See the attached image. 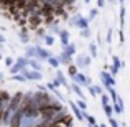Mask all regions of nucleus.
<instances>
[{"mask_svg": "<svg viewBox=\"0 0 130 127\" xmlns=\"http://www.w3.org/2000/svg\"><path fill=\"white\" fill-rule=\"evenodd\" d=\"M46 45H53V36H46Z\"/></svg>", "mask_w": 130, "mask_h": 127, "instance_id": "obj_9", "label": "nucleus"}, {"mask_svg": "<svg viewBox=\"0 0 130 127\" xmlns=\"http://www.w3.org/2000/svg\"><path fill=\"white\" fill-rule=\"evenodd\" d=\"M5 63H7V64H8V66H10V64L13 63V60H12V58H7V60H5Z\"/></svg>", "mask_w": 130, "mask_h": 127, "instance_id": "obj_11", "label": "nucleus"}, {"mask_svg": "<svg viewBox=\"0 0 130 127\" xmlns=\"http://www.w3.org/2000/svg\"><path fill=\"white\" fill-rule=\"evenodd\" d=\"M23 76L26 78V79H40L41 78V74L38 73V71H25V74Z\"/></svg>", "mask_w": 130, "mask_h": 127, "instance_id": "obj_3", "label": "nucleus"}, {"mask_svg": "<svg viewBox=\"0 0 130 127\" xmlns=\"http://www.w3.org/2000/svg\"><path fill=\"white\" fill-rule=\"evenodd\" d=\"M48 61H50V64H53V66H58V60L56 58H48Z\"/></svg>", "mask_w": 130, "mask_h": 127, "instance_id": "obj_7", "label": "nucleus"}, {"mask_svg": "<svg viewBox=\"0 0 130 127\" xmlns=\"http://www.w3.org/2000/svg\"><path fill=\"white\" fill-rule=\"evenodd\" d=\"M22 99H23V92H22V91L15 92V94L10 97V102H8V109H10V111H12V112L18 111L20 104H22Z\"/></svg>", "mask_w": 130, "mask_h": 127, "instance_id": "obj_2", "label": "nucleus"}, {"mask_svg": "<svg viewBox=\"0 0 130 127\" xmlns=\"http://www.w3.org/2000/svg\"><path fill=\"white\" fill-rule=\"evenodd\" d=\"M2 79H3V76H2V74H0V81H2Z\"/></svg>", "mask_w": 130, "mask_h": 127, "instance_id": "obj_13", "label": "nucleus"}, {"mask_svg": "<svg viewBox=\"0 0 130 127\" xmlns=\"http://www.w3.org/2000/svg\"><path fill=\"white\" fill-rule=\"evenodd\" d=\"M61 38H63V45H66V41H68V38H69V35H68L66 32H63V33H61Z\"/></svg>", "mask_w": 130, "mask_h": 127, "instance_id": "obj_6", "label": "nucleus"}, {"mask_svg": "<svg viewBox=\"0 0 130 127\" xmlns=\"http://www.w3.org/2000/svg\"><path fill=\"white\" fill-rule=\"evenodd\" d=\"M33 101L36 102V106H38L40 111H41L43 107H46V106L51 102V96L48 94L46 91H38V92L33 94Z\"/></svg>", "mask_w": 130, "mask_h": 127, "instance_id": "obj_1", "label": "nucleus"}, {"mask_svg": "<svg viewBox=\"0 0 130 127\" xmlns=\"http://www.w3.org/2000/svg\"><path fill=\"white\" fill-rule=\"evenodd\" d=\"M10 97H12V96H10L7 91L0 89V102H2V101H10Z\"/></svg>", "mask_w": 130, "mask_h": 127, "instance_id": "obj_4", "label": "nucleus"}, {"mask_svg": "<svg viewBox=\"0 0 130 127\" xmlns=\"http://www.w3.org/2000/svg\"><path fill=\"white\" fill-rule=\"evenodd\" d=\"M3 41H5V38H3V36H2V35H0V45H2Z\"/></svg>", "mask_w": 130, "mask_h": 127, "instance_id": "obj_12", "label": "nucleus"}, {"mask_svg": "<svg viewBox=\"0 0 130 127\" xmlns=\"http://www.w3.org/2000/svg\"><path fill=\"white\" fill-rule=\"evenodd\" d=\"M0 60H2V56H0Z\"/></svg>", "mask_w": 130, "mask_h": 127, "instance_id": "obj_14", "label": "nucleus"}, {"mask_svg": "<svg viewBox=\"0 0 130 127\" xmlns=\"http://www.w3.org/2000/svg\"><path fill=\"white\" fill-rule=\"evenodd\" d=\"M69 74H76V66H69Z\"/></svg>", "mask_w": 130, "mask_h": 127, "instance_id": "obj_10", "label": "nucleus"}, {"mask_svg": "<svg viewBox=\"0 0 130 127\" xmlns=\"http://www.w3.org/2000/svg\"><path fill=\"white\" fill-rule=\"evenodd\" d=\"M38 58H41V60H48V58H50V53H48L46 50L38 48Z\"/></svg>", "mask_w": 130, "mask_h": 127, "instance_id": "obj_5", "label": "nucleus"}, {"mask_svg": "<svg viewBox=\"0 0 130 127\" xmlns=\"http://www.w3.org/2000/svg\"><path fill=\"white\" fill-rule=\"evenodd\" d=\"M13 79H17V81H25V76H18V74H13Z\"/></svg>", "mask_w": 130, "mask_h": 127, "instance_id": "obj_8", "label": "nucleus"}]
</instances>
